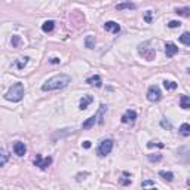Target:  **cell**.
Masks as SVG:
<instances>
[{"label":"cell","mask_w":190,"mask_h":190,"mask_svg":"<svg viewBox=\"0 0 190 190\" xmlns=\"http://www.w3.org/2000/svg\"><path fill=\"white\" fill-rule=\"evenodd\" d=\"M92 101H94L92 95H83L82 98H80V101H79V108H80V110H86Z\"/></svg>","instance_id":"7c38bea8"},{"label":"cell","mask_w":190,"mask_h":190,"mask_svg":"<svg viewBox=\"0 0 190 190\" xmlns=\"http://www.w3.org/2000/svg\"><path fill=\"white\" fill-rule=\"evenodd\" d=\"M10 43H12V48H18L19 45H21V37L19 36H12V39H10Z\"/></svg>","instance_id":"d4e9b609"},{"label":"cell","mask_w":190,"mask_h":190,"mask_svg":"<svg viewBox=\"0 0 190 190\" xmlns=\"http://www.w3.org/2000/svg\"><path fill=\"white\" fill-rule=\"evenodd\" d=\"M14 153L19 157H22L27 153V147H25V144L22 141H15L14 143Z\"/></svg>","instance_id":"ba28073f"},{"label":"cell","mask_w":190,"mask_h":190,"mask_svg":"<svg viewBox=\"0 0 190 190\" xmlns=\"http://www.w3.org/2000/svg\"><path fill=\"white\" fill-rule=\"evenodd\" d=\"M164 86H165L166 91H174V89H177V83L174 82V80H164Z\"/></svg>","instance_id":"44dd1931"},{"label":"cell","mask_w":190,"mask_h":190,"mask_svg":"<svg viewBox=\"0 0 190 190\" xmlns=\"http://www.w3.org/2000/svg\"><path fill=\"white\" fill-rule=\"evenodd\" d=\"M3 165H5V162H3V160H0V168H2Z\"/></svg>","instance_id":"d590c367"},{"label":"cell","mask_w":190,"mask_h":190,"mask_svg":"<svg viewBox=\"0 0 190 190\" xmlns=\"http://www.w3.org/2000/svg\"><path fill=\"white\" fill-rule=\"evenodd\" d=\"M147 99H149L150 103H157V101H160V98H162V92H160V89H159V86H156V85H152L149 89H147Z\"/></svg>","instance_id":"5b68a950"},{"label":"cell","mask_w":190,"mask_h":190,"mask_svg":"<svg viewBox=\"0 0 190 190\" xmlns=\"http://www.w3.org/2000/svg\"><path fill=\"white\" fill-rule=\"evenodd\" d=\"M82 146L85 147V149H89V147H91V141H83Z\"/></svg>","instance_id":"e575fe53"},{"label":"cell","mask_w":190,"mask_h":190,"mask_svg":"<svg viewBox=\"0 0 190 190\" xmlns=\"http://www.w3.org/2000/svg\"><path fill=\"white\" fill-rule=\"evenodd\" d=\"M28 59L30 58L28 57H24V58H19V61H17V67L21 70V68H24L25 66H27V63H28Z\"/></svg>","instance_id":"cb8c5ba5"},{"label":"cell","mask_w":190,"mask_h":190,"mask_svg":"<svg viewBox=\"0 0 190 190\" xmlns=\"http://www.w3.org/2000/svg\"><path fill=\"white\" fill-rule=\"evenodd\" d=\"M117 10H123V9H129V10H134L135 9V5L131 3V2H123V3H119L117 6H116Z\"/></svg>","instance_id":"2e32d148"},{"label":"cell","mask_w":190,"mask_h":190,"mask_svg":"<svg viewBox=\"0 0 190 190\" xmlns=\"http://www.w3.org/2000/svg\"><path fill=\"white\" fill-rule=\"evenodd\" d=\"M147 147H150V149H152V147H160V149H164L165 146H164L162 143H159V141H149V143H147Z\"/></svg>","instance_id":"484cf974"},{"label":"cell","mask_w":190,"mask_h":190,"mask_svg":"<svg viewBox=\"0 0 190 190\" xmlns=\"http://www.w3.org/2000/svg\"><path fill=\"white\" fill-rule=\"evenodd\" d=\"M33 164L34 166H37V168H40V169H48L51 166V164H52V157H43L42 155H36V157H34V160H33Z\"/></svg>","instance_id":"8992f818"},{"label":"cell","mask_w":190,"mask_h":190,"mask_svg":"<svg viewBox=\"0 0 190 190\" xmlns=\"http://www.w3.org/2000/svg\"><path fill=\"white\" fill-rule=\"evenodd\" d=\"M178 52V46L172 43V42H166L165 43V54L168 58H172L175 54Z\"/></svg>","instance_id":"9c48e42d"},{"label":"cell","mask_w":190,"mask_h":190,"mask_svg":"<svg viewBox=\"0 0 190 190\" xmlns=\"http://www.w3.org/2000/svg\"><path fill=\"white\" fill-rule=\"evenodd\" d=\"M95 43H97L95 36H86V39H85V46H86L88 49H94V48H95Z\"/></svg>","instance_id":"9a60e30c"},{"label":"cell","mask_w":190,"mask_h":190,"mask_svg":"<svg viewBox=\"0 0 190 190\" xmlns=\"http://www.w3.org/2000/svg\"><path fill=\"white\" fill-rule=\"evenodd\" d=\"M180 134H181L183 137H189L190 135V125L189 123H183L180 126Z\"/></svg>","instance_id":"ffe728a7"},{"label":"cell","mask_w":190,"mask_h":190,"mask_svg":"<svg viewBox=\"0 0 190 190\" xmlns=\"http://www.w3.org/2000/svg\"><path fill=\"white\" fill-rule=\"evenodd\" d=\"M180 25H181V22H180V21H175V19L168 22V27H169V28H177V27H180Z\"/></svg>","instance_id":"f1b7e54d"},{"label":"cell","mask_w":190,"mask_h":190,"mask_svg":"<svg viewBox=\"0 0 190 190\" xmlns=\"http://www.w3.org/2000/svg\"><path fill=\"white\" fill-rule=\"evenodd\" d=\"M86 83L91 85V86H97V88H99V86L103 85V80H101V76L99 75H92L86 79Z\"/></svg>","instance_id":"8fae6325"},{"label":"cell","mask_w":190,"mask_h":190,"mask_svg":"<svg viewBox=\"0 0 190 190\" xmlns=\"http://www.w3.org/2000/svg\"><path fill=\"white\" fill-rule=\"evenodd\" d=\"M120 184H122V186H128V184H131V178H128V180H120Z\"/></svg>","instance_id":"836d02e7"},{"label":"cell","mask_w":190,"mask_h":190,"mask_svg":"<svg viewBox=\"0 0 190 190\" xmlns=\"http://www.w3.org/2000/svg\"><path fill=\"white\" fill-rule=\"evenodd\" d=\"M159 177H162L168 183H171L174 180V174L171 171H159Z\"/></svg>","instance_id":"e0dca14e"},{"label":"cell","mask_w":190,"mask_h":190,"mask_svg":"<svg viewBox=\"0 0 190 190\" xmlns=\"http://www.w3.org/2000/svg\"><path fill=\"white\" fill-rule=\"evenodd\" d=\"M9 159V155H8V152L6 150H3V149H0V160H3L5 164H6V160Z\"/></svg>","instance_id":"4316f807"},{"label":"cell","mask_w":190,"mask_h":190,"mask_svg":"<svg viewBox=\"0 0 190 190\" xmlns=\"http://www.w3.org/2000/svg\"><path fill=\"white\" fill-rule=\"evenodd\" d=\"M175 14H177V15H181V17H189L190 8H177L175 9Z\"/></svg>","instance_id":"7402d4cb"},{"label":"cell","mask_w":190,"mask_h":190,"mask_svg":"<svg viewBox=\"0 0 190 190\" xmlns=\"http://www.w3.org/2000/svg\"><path fill=\"white\" fill-rule=\"evenodd\" d=\"M111 150H113V140L107 138V140H103L99 143L98 149H97V153H98L99 157H106L107 155L111 153Z\"/></svg>","instance_id":"3957f363"},{"label":"cell","mask_w":190,"mask_h":190,"mask_svg":"<svg viewBox=\"0 0 190 190\" xmlns=\"http://www.w3.org/2000/svg\"><path fill=\"white\" fill-rule=\"evenodd\" d=\"M106 111H107V107H106V106H101V107H99V110H98V113H97V123H103V120H104V119H103V117H104V113H106Z\"/></svg>","instance_id":"d6986e66"},{"label":"cell","mask_w":190,"mask_h":190,"mask_svg":"<svg viewBox=\"0 0 190 190\" xmlns=\"http://www.w3.org/2000/svg\"><path fill=\"white\" fill-rule=\"evenodd\" d=\"M104 30L106 31H111V33L115 34H119L120 33V25L115 22V21H107L106 24H104Z\"/></svg>","instance_id":"30bf717a"},{"label":"cell","mask_w":190,"mask_h":190,"mask_svg":"<svg viewBox=\"0 0 190 190\" xmlns=\"http://www.w3.org/2000/svg\"><path fill=\"white\" fill-rule=\"evenodd\" d=\"M180 42H181L183 45H186V46H189L190 45V33H183L181 36H180Z\"/></svg>","instance_id":"603a6c76"},{"label":"cell","mask_w":190,"mask_h":190,"mask_svg":"<svg viewBox=\"0 0 190 190\" xmlns=\"http://www.w3.org/2000/svg\"><path fill=\"white\" fill-rule=\"evenodd\" d=\"M68 83H71V77L68 75H64V73L55 75L42 85V91L51 92V91H58V89H64L66 86H68Z\"/></svg>","instance_id":"6da1fadb"},{"label":"cell","mask_w":190,"mask_h":190,"mask_svg":"<svg viewBox=\"0 0 190 190\" xmlns=\"http://www.w3.org/2000/svg\"><path fill=\"white\" fill-rule=\"evenodd\" d=\"M160 125H162L164 128H166V129H171V128H172V126H171V123H169V122H166L165 119H164V120H160Z\"/></svg>","instance_id":"4dcf8cb0"},{"label":"cell","mask_w":190,"mask_h":190,"mask_svg":"<svg viewBox=\"0 0 190 190\" xmlns=\"http://www.w3.org/2000/svg\"><path fill=\"white\" fill-rule=\"evenodd\" d=\"M54 28H55V21H52V19H48L42 24V31L43 33H51Z\"/></svg>","instance_id":"4fadbf2b"},{"label":"cell","mask_w":190,"mask_h":190,"mask_svg":"<svg viewBox=\"0 0 190 190\" xmlns=\"http://www.w3.org/2000/svg\"><path fill=\"white\" fill-rule=\"evenodd\" d=\"M180 107L184 108V110H189L190 108V98L187 95H181V98H180Z\"/></svg>","instance_id":"ac0fdd59"},{"label":"cell","mask_w":190,"mask_h":190,"mask_svg":"<svg viewBox=\"0 0 190 190\" xmlns=\"http://www.w3.org/2000/svg\"><path fill=\"white\" fill-rule=\"evenodd\" d=\"M49 61H51V64H59L61 59H59V58H51Z\"/></svg>","instance_id":"d6a6232c"},{"label":"cell","mask_w":190,"mask_h":190,"mask_svg":"<svg viewBox=\"0 0 190 190\" xmlns=\"http://www.w3.org/2000/svg\"><path fill=\"white\" fill-rule=\"evenodd\" d=\"M135 119H137V111L135 110H126L123 115H122V117H120V120H122V123L125 125H129V123H134L135 122Z\"/></svg>","instance_id":"52a82bcc"},{"label":"cell","mask_w":190,"mask_h":190,"mask_svg":"<svg viewBox=\"0 0 190 190\" xmlns=\"http://www.w3.org/2000/svg\"><path fill=\"white\" fill-rule=\"evenodd\" d=\"M146 21H147V22H152V10H147V14H146Z\"/></svg>","instance_id":"1f68e13d"},{"label":"cell","mask_w":190,"mask_h":190,"mask_svg":"<svg viewBox=\"0 0 190 190\" xmlns=\"http://www.w3.org/2000/svg\"><path fill=\"white\" fill-rule=\"evenodd\" d=\"M141 187H155V181H152V180H146V181L141 183Z\"/></svg>","instance_id":"f546056e"},{"label":"cell","mask_w":190,"mask_h":190,"mask_svg":"<svg viewBox=\"0 0 190 190\" xmlns=\"http://www.w3.org/2000/svg\"><path fill=\"white\" fill-rule=\"evenodd\" d=\"M95 123H97V116L94 115V116H91V117H88V119L83 122V123H82V128H83V129H91V128Z\"/></svg>","instance_id":"5bb4252c"},{"label":"cell","mask_w":190,"mask_h":190,"mask_svg":"<svg viewBox=\"0 0 190 190\" xmlns=\"http://www.w3.org/2000/svg\"><path fill=\"white\" fill-rule=\"evenodd\" d=\"M24 94H25L24 85L21 82H17L8 89V92L5 94V98L8 101H10V103H19L21 99L24 98Z\"/></svg>","instance_id":"7a4b0ae2"},{"label":"cell","mask_w":190,"mask_h":190,"mask_svg":"<svg viewBox=\"0 0 190 190\" xmlns=\"http://www.w3.org/2000/svg\"><path fill=\"white\" fill-rule=\"evenodd\" d=\"M147 45H149V42L138 45V52H140V55L144 58V59L153 61V59H155V55H156V51L153 49V48H147Z\"/></svg>","instance_id":"277c9868"},{"label":"cell","mask_w":190,"mask_h":190,"mask_svg":"<svg viewBox=\"0 0 190 190\" xmlns=\"http://www.w3.org/2000/svg\"><path fill=\"white\" fill-rule=\"evenodd\" d=\"M149 160L150 162H153V164H155V162H160V160H162V156H160V155H155V156H153V155H149Z\"/></svg>","instance_id":"83f0119b"}]
</instances>
